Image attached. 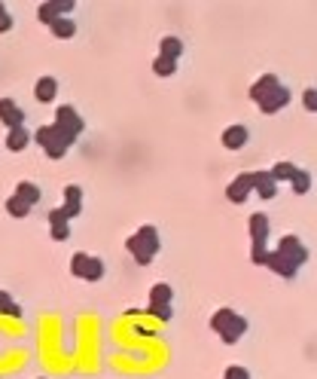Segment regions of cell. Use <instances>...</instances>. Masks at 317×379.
<instances>
[{
  "label": "cell",
  "mask_w": 317,
  "mask_h": 379,
  "mask_svg": "<svg viewBox=\"0 0 317 379\" xmlns=\"http://www.w3.org/2000/svg\"><path fill=\"white\" fill-rule=\"evenodd\" d=\"M309 260H311L309 245H305L296 233H287V236L278 239V245L272 248L266 270H272L278 279H284V282H293L296 275H299V270H302V266L309 263Z\"/></svg>",
  "instance_id": "cell-1"
},
{
  "label": "cell",
  "mask_w": 317,
  "mask_h": 379,
  "mask_svg": "<svg viewBox=\"0 0 317 379\" xmlns=\"http://www.w3.org/2000/svg\"><path fill=\"white\" fill-rule=\"evenodd\" d=\"M247 98L254 101L256 110L263 116H275V114H281V110L290 107L293 92H290V86H287L281 77H278V73L266 71V73H259V77L250 83Z\"/></svg>",
  "instance_id": "cell-2"
},
{
  "label": "cell",
  "mask_w": 317,
  "mask_h": 379,
  "mask_svg": "<svg viewBox=\"0 0 317 379\" xmlns=\"http://www.w3.org/2000/svg\"><path fill=\"white\" fill-rule=\"evenodd\" d=\"M208 327L220 337V343H223V346H238L241 339L247 337L250 321H247V315H241L238 309H232V306H220V309H213V312H211Z\"/></svg>",
  "instance_id": "cell-3"
},
{
  "label": "cell",
  "mask_w": 317,
  "mask_h": 379,
  "mask_svg": "<svg viewBox=\"0 0 317 379\" xmlns=\"http://www.w3.org/2000/svg\"><path fill=\"white\" fill-rule=\"evenodd\" d=\"M125 251L135 257L137 266H150L156 260V254L162 251V236H158V227L144 224L141 229H135V236L125 239Z\"/></svg>",
  "instance_id": "cell-4"
},
{
  "label": "cell",
  "mask_w": 317,
  "mask_h": 379,
  "mask_svg": "<svg viewBox=\"0 0 317 379\" xmlns=\"http://www.w3.org/2000/svg\"><path fill=\"white\" fill-rule=\"evenodd\" d=\"M31 144L40 147L49 160H64L70 147L77 144V138H70L64 128L49 123V126H37V132H31Z\"/></svg>",
  "instance_id": "cell-5"
},
{
  "label": "cell",
  "mask_w": 317,
  "mask_h": 379,
  "mask_svg": "<svg viewBox=\"0 0 317 379\" xmlns=\"http://www.w3.org/2000/svg\"><path fill=\"white\" fill-rule=\"evenodd\" d=\"M58 128H64L70 138H77L80 141V135L86 132V119L80 116V110L73 107V104H61V107H55V119H52Z\"/></svg>",
  "instance_id": "cell-6"
},
{
  "label": "cell",
  "mask_w": 317,
  "mask_h": 379,
  "mask_svg": "<svg viewBox=\"0 0 317 379\" xmlns=\"http://www.w3.org/2000/svg\"><path fill=\"white\" fill-rule=\"evenodd\" d=\"M254 184H256L254 172H238L235 178L226 184L223 193H226V199L232 202V205H244V202L250 199V193H254Z\"/></svg>",
  "instance_id": "cell-7"
},
{
  "label": "cell",
  "mask_w": 317,
  "mask_h": 379,
  "mask_svg": "<svg viewBox=\"0 0 317 379\" xmlns=\"http://www.w3.org/2000/svg\"><path fill=\"white\" fill-rule=\"evenodd\" d=\"M247 236L254 248H268V239H272V217L266 211H254L247 217Z\"/></svg>",
  "instance_id": "cell-8"
},
{
  "label": "cell",
  "mask_w": 317,
  "mask_h": 379,
  "mask_svg": "<svg viewBox=\"0 0 317 379\" xmlns=\"http://www.w3.org/2000/svg\"><path fill=\"white\" fill-rule=\"evenodd\" d=\"M220 144H223V150H229V153H238V150H244V147L250 144V128L244 123H232L226 126L220 132Z\"/></svg>",
  "instance_id": "cell-9"
},
{
  "label": "cell",
  "mask_w": 317,
  "mask_h": 379,
  "mask_svg": "<svg viewBox=\"0 0 317 379\" xmlns=\"http://www.w3.org/2000/svg\"><path fill=\"white\" fill-rule=\"evenodd\" d=\"M70 9H77V4L73 0H46V4L37 6V18L49 28L52 22H58V18L70 16Z\"/></svg>",
  "instance_id": "cell-10"
},
{
  "label": "cell",
  "mask_w": 317,
  "mask_h": 379,
  "mask_svg": "<svg viewBox=\"0 0 317 379\" xmlns=\"http://www.w3.org/2000/svg\"><path fill=\"white\" fill-rule=\"evenodd\" d=\"M82 205H86V196H82V187H77V184H68V187L61 190V211L68 215V220L80 217L82 215Z\"/></svg>",
  "instance_id": "cell-11"
},
{
  "label": "cell",
  "mask_w": 317,
  "mask_h": 379,
  "mask_svg": "<svg viewBox=\"0 0 317 379\" xmlns=\"http://www.w3.org/2000/svg\"><path fill=\"white\" fill-rule=\"evenodd\" d=\"M0 123L6 126V132L9 128L25 126V110H22V104H18L15 98H0Z\"/></svg>",
  "instance_id": "cell-12"
},
{
  "label": "cell",
  "mask_w": 317,
  "mask_h": 379,
  "mask_svg": "<svg viewBox=\"0 0 317 379\" xmlns=\"http://www.w3.org/2000/svg\"><path fill=\"white\" fill-rule=\"evenodd\" d=\"M46 220H49L52 242H68V239H70V220H68V215H64L61 208H52L49 215H46Z\"/></svg>",
  "instance_id": "cell-13"
},
{
  "label": "cell",
  "mask_w": 317,
  "mask_h": 379,
  "mask_svg": "<svg viewBox=\"0 0 317 379\" xmlns=\"http://www.w3.org/2000/svg\"><path fill=\"white\" fill-rule=\"evenodd\" d=\"M4 147L9 153H22L31 147V128L27 126H18V128H9L6 138H4Z\"/></svg>",
  "instance_id": "cell-14"
},
{
  "label": "cell",
  "mask_w": 317,
  "mask_h": 379,
  "mask_svg": "<svg viewBox=\"0 0 317 379\" xmlns=\"http://www.w3.org/2000/svg\"><path fill=\"white\" fill-rule=\"evenodd\" d=\"M34 98L40 101V104H52L55 98H58V80L52 77V73H46L34 83Z\"/></svg>",
  "instance_id": "cell-15"
},
{
  "label": "cell",
  "mask_w": 317,
  "mask_h": 379,
  "mask_svg": "<svg viewBox=\"0 0 317 379\" xmlns=\"http://www.w3.org/2000/svg\"><path fill=\"white\" fill-rule=\"evenodd\" d=\"M254 178H256V184H254V193L263 202H272L275 196H278V184L272 181V174H268V169H256L254 172Z\"/></svg>",
  "instance_id": "cell-16"
},
{
  "label": "cell",
  "mask_w": 317,
  "mask_h": 379,
  "mask_svg": "<svg viewBox=\"0 0 317 379\" xmlns=\"http://www.w3.org/2000/svg\"><path fill=\"white\" fill-rule=\"evenodd\" d=\"M13 196H18L22 202H27V205H40V199H43V190L37 187L34 181H18L15 184V190H13Z\"/></svg>",
  "instance_id": "cell-17"
},
{
  "label": "cell",
  "mask_w": 317,
  "mask_h": 379,
  "mask_svg": "<svg viewBox=\"0 0 317 379\" xmlns=\"http://www.w3.org/2000/svg\"><path fill=\"white\" fill-rule=\"evenodd\" d=\"M158 55H165V59H171V61H180L183 59V40L174 34H165L162 40H158Z\"/></svg>",
  "instance_id": "cell-18"
},
{
  "label": "cell",
  "mask_w": 317,
  "mask_h": 379,
  "mask_svg": "<svg viewBox=\"0 0 317 379\" xmlns=\"http://www.w3.org/2000/svg\"><path fill=\"white\" fill-rule=\"evenodd\" d=\"M107 275V266H104V260H101L98 254H89V263H86V272H82V282H89V284H95V282H101Z\"/></svg>",
  "instance_id": "cell-19"
},
{
  "label": "cell",
  "mask_w": 317,
  "mask_h": 379,
  "mask_svg": "<svg viewBox=\"0 0 317 379\" xmlns=\"http://www.w3.org/2000/svg\"><path fill=\"white\" fill-rule=\"evenodd\" d=\"M299 169L296 162H290V160H281V162H275L272 169H268V174H272V181L281 187V184H290V178H293V172Z\"/></svg>",
  "instance_id": "cell-20"
},
{
  "label": "cell",
  "mask_w": 317,
  "mask_h": 379,
  "mask_svg": "<svg viewBox=\"0 0 317 379\" xmlns=\"http://www.w3.org/2000/svg\"><path fill=\"white\" fill-rule=\"evenodd\" d=\"M314 187V181H311V172L309 169H296L293 172V178H290V190L296 193V196H305Z\"/></svg>",
  "instance_id": "cell-21"
},
{
  "label": "cell",
  "mask_w": 317,
  "mask_h": 379,
  "mask_svg": "<svg viewBox=\"0 0 317 379\" xmlns=\"http://www.w3.org/2000/svg\"><path fill=\"white\" fill-rule=\"evenodd\" d=\"M49 31H52L55 40H70V37L77 34V22H73L70 16H64V18H58V22L49 25Z\"/></svg>",
  "instance_id": "cell-22"
},
{
  "label": "cell",
  "mask_w": 317,
  "mask_h": 379,
  "mask_svg": "<svg viewBox=\"0 0 317 379\" xmlns=\"http://www.w3.org/2000/svg\"><path fill=\"white\" fill-rule=\"evenodd\" d=\"M0 315H9V318H22V306L15 303V297L9 291L0 288Z\"/></svg>",
  "instance_id": "cell-23"
},
{
  "label": "cell",
  "mask_w": 317,
  "mask_h": 379,
  "mask_svg": "<svg viewBox=\"0 0 317 379\" xmlns=\"http://www.w3.org/2000/svg\"><path fill=\"white\" fill-rule=\"evenodd\" d=\"M150 303H174V288L168 282H156L150 288Z\"/></svg>",
  "instance_id": "cell-24"
},
{
  "label": "cell",
  "mask_w": 317,
  "mask_h": 379,
  "mask_svg": "<svg viewBox=\"0 0 317 379\" xmlns=\"http://www.w3.org/2000/svg\"><path fill=\"white\" fill-rule=\"evenodd\" d=\"M4 208H6V215H9V217H15V220H22V217L31 215V205H27V202H22L18 196H9Z\"/></svg>",
  "instance_id": "cell-25"
},
{
  "label": "cell",
  "mask_w": 317,
  "mask_h": 379,
  "mask_svg": "<svg viewBox=\"0 0 317 379\" xmlns=\"http://www.w3.org/2000/svg\"><path fill=\"white\" fill-rule=\"evenodd\" d=\"M147 315H153L162 321V325H168V321L174 318V306L171 303H150V306H147Z\"/></svg>",
  "instance_id": "cell-26"
},
{
  "label": "cell",
  "mask_w": 317,
  "mask_h": 379,
  "mask_svg": "<svg viewBox=\"0 0 317 379\" xmlns=\"http://www.w3.org/2000/svg\"><path fill=\"white\" fill-rule=\"evenodd\" d=\"M153 73H156V77H174V73H177V61L165 59V55H156V59H153Z\"/></svg>",
  "instance_id": "cell-27"
},
{
  "label": "cell",
  "mask_w": 317,
  "mask_h": 379,
  "mask_svg": "<svg viewBox=\"0 0 317 379\" xmlns=\"http://www.w3.org/2000/svg\"><path fill=\"white\" fill-rule=\"evenodd\" d=\"M86 263H89V254H86V251H73L70 266H68L73 279H82V272H86Z\"/></svg>",
  "instance_id": "cell-28"
},
{
  "label": "cell",
  "mask_w": 317,
  "mask_h": 379,
  "mask_svg": "<svg viewBox=\"0 0 317 379\" xmlns=\"http://www.w3.org/2000/svg\"><path fill=\"white\" fill-rule=\"evenodd\" d=\"M223 379H254V373H250V367H244V364H229L226 371H223Z\"/></svg>",
  "instance_id": "cell-29"
},
{
  "label": "cell",
  "mask_w": 317,
  "mask_h": 379,
  "mask_svg": "<svg viewBox=\"0 0 317 379\" xmlns=\"http://www.w3.org/2000/svg\"><path fill=\"white\" fill-rule=\"evenodd\" d=\"M302 107L309 110V114H317V86L302 89Z\"/></svg>",
  "instance_id": "cell-30"
},
{
  "label": "cell",
  "mask_w": 317,
  "mask_h": 379,
  "mask_svg": "<svg viewBox=\"0 0 317 379\" xmlns=\"http://www.w3.org/2000/svg\"><path fill=\"white\" fill-rule=\"evenodd\" d=\"M268 254H272V248H254V245H250V263H254V266H266Z\"/></svg>",
  "instance_id": "cell-31"
},
{
  "label": "cell",
  "mask_w": 317,
  "mask_h": 379,
  "mask_svg": "<svg viewBox=\"0 0 317 379\" xmlns=\"http://www.w3.org/2000/svg\"><path fill=\"white\" fill-rule=\"evenodd\" d=\"M13 31V13H9L6 4H0V34Z\"/></svg>",
  "instance_id": "cell-32"
},
{
  "label": "cell",
  "mask_w": 317,
  "mask_h": 379,
  "mask_svg": "<svg viewBox=\"0 0 317 379\" xmlns=\"http://www.w3.org/2000/svg\"><path fill=\"white\" fill-rule=\"evenodd\" d=\"M37 379H46V376H37Z\"/></svg>",
  "instance_id": "cell-33"
}]
</instances>
